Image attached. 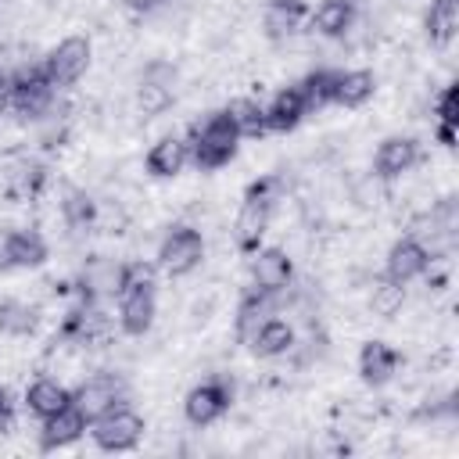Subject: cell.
Returning <instances> with one entry per match:
<instances>
[{"label": "cell", "instance_id": "obj_22", "mask_svg": "<svg viewBox=\"0 0 459 459\" xmlns=\"http://www.w3.org/2000/svg\"><path fill=\"white\" fill-rule=\"evenodd\" d=\"M226 115L233 118L240 140H247V136H265V108H262L258 100H251V97H233V100L226 104Z\"/></svg>", "mask_w": 459, "mask_h": 459}, {"label": "cell", "instance_id": "obj_8", "mask_svg": "<svg viewBox=\"0 0 459 459\" xmlns=\"http://www.w3.org/2000/svg\"><path fill=\"white\" fill-rule=\"evenodd\" d=\"M72 405L93 423V420H100L104 412H111V409H118V405H129V387H126V380L115 377V373H97V377L82 380V384L72 391Z\"/></svg>", "mask_w": 459, "mask_h": 459}, {"label": "cell", "instance_id": "obj_32", "mask_svg": "<svg viewBox=\"0 0 459 459\" xmlns=\"http://www.w3.org/2000/svg\"><path fill=\"white\" fill-rule=\"evenodd\" d=\"M14 423V398L7 387H0V434H7Z\"/></svg>", "mask_w": 459, "mask_h": 459}, {"label": "cell", "instance_id": "obj_9", "mask_svg": "<svg viewBox=\"0 0 459 459\" xmlns=\"http://www.w3.org/2000/svg\"><path fill=\"white\" fill-rule=\"evenodd\" d=\"M90 57H93V47L86 36H68L61 39L47 57H43V72L47 79L54 82V90H65V86H75L86 68H90Z\"/></svg>", "mask_w": 459, "mask_h": 459}, {"label": "cell", "instance_id": "obj_1", "mask_svg": "<svg viewBox=\"0 0 459 459\" xmlns=\"http://www.w3.org/2000/svg\"><path fill=\"white\" fill-rule=\"evenodd\" d=\"M118 301V326L126 337H143L154 326L158 316V283H154V269L129 262L122 265V280L115 290Z\"/></svg>", "mask_w": 459, "mask_h": 459}, {"label": "cell", "instance_id": "obj_24", "mask_svg": "<svg viewBox=\"0 0 459 459\" xmlns=\"http://www.w3.org/2000/svg\"><path fill=\"white\" fill-rule=\"evenodd\" d=\"M434 115H437V143L455 147V126H459V86L448 82L437 100H434Z\"/></svg>", "mask_w": 459, "mask_h": 459}, {"label": "cell", "instance_id": "obj_6", "mask_svg": "<svg viewBox=\"0 0 459 459\" xmlns=\"http://www.w3.org/2000/svg\"><path fill=\"white\" fill-rule=\"evenodd\" d=\"M54 100V82L39 65H25L7 79V108H14L25 118H39Z\"/></svg>", "mask_w": 459, "mask_h": 459}, {"label": "cell", "instance_id": "obj_20", "mask_svg": "<svg viewBox=\"0 0 459 459\" xmlns=\"http://www.w3.org/2000/svg\"><path fill=\"white\" fill-rule=\"evenodd\" d=\"M308 18V7L301 0H269L265 7V36L269 39H287L294 32H301Z\"/></svg>", "mask_w": 459, "mask_h": 459}, {"label": "cell", "instance_id": "obj_19", "mask_svg": "<svg viewBox=\"0 0 459 459\" xmlns=\"http://www.w3.org/2000/svg\"><path fill=\"white\" fill-rule=\"evenodd\" d=\"M377 93V75L369 68H348L333 75V104L337 108H362Z\"/></svg>", "mask_w": 459, "mask_h": 459}, {"label": "cell", "instance_id": "obj_15", "mask_svg": "<svg viewBox=\"0 0 459 459\" xmlns=\"http://www.w3.org/2000/svg\"><path fill=\"white\" fill-rule=\"evenodd\" d=\"M86 430H90V420H86L75 405H65L61 412H54V416L43 420V427H39V448H43V452L68 448V445H75Z\"/></svg>", "mask_w": 459, "mask_h": 459}, {"label": "cell", "instance_id": "obj_3", "mask_svg": "<svg viewBox=\"0 0 459 459\" xmlns=\"http://www.w3.org/2000/svg\"><path fill=\"white\" fill-rule=\"evenodd\" d=\"M190 161L201 169V172H215L222 165H230L240 151V133L233 126V118L222 111H212L194 133H190Z\"/></svg>", "mask_w": 459, "mask_h": 459}, {"label": "cell", "instance_id": "obj_33", "mask_svg": "<svg viewBox=\"0 0 459 459\" xmlns=\"http://www.w3.org/2000/svg\"><path fill=\"white\" fill-rule=\"evenodd\" d=\"M133 7H140V11H147V7H158V4H165V0H129Z\"/></svg>", "mask_w": 459, "mask_h": 459}, {"label": "cell", "instance_id": "obj_23", "mask_svg": "<svg viewBox=\"0 0 459 459\" xmlns=\"http://www.w3.org/2000/svg\"><path fill=\"white\" fill-rule=\"evenodd\" d=\"M459 29V0H430V11H427V36L430 43L445 47Z\"/></svg>", "mask_w": 459, "mask_h": 459}, {"label": "cell", "instance_id": "obj_4", "mask_svg": "<svg viewBox=\"0 0 459 459\" xmlns=\"http://www.w3.org/2000/svg\"><path fill=\"white\" fill-rule=\"evenodd\" d=\"M143 430H147L143 416L129 405H118L90 423V437L100 452H133L143 441Z\"/></svg>", "mask_w": 459, "mask_h": 459}, {"label": "cell", "instance_id": "obj_21", "mask_svg": "<svg viewBox=\"0 0 459 459\" xmlns=\"http://www.w3.org/2000/svg\"><path fill=\"white\" fill-rule=\"evenodd\" d=\"M308 22H312V29H316L319 36L337 39V36H344V32L351 29V22H355V4H351V0H319V7L308 14Z\"/></svg>", "mask_w": 459, "mask_h": 459}, {"label": "cell", "instance_id": "obj_29", "mask_svg": "<svg viewBox=\"0 0 459 459\" xmlns=\"http://www.w3.org/2000/svg\"><path fill=\"white\" fill-rule=\"evenodd\" d=\"M402 301H405V283H394V280H387V276H380V280L373 283V290H369V308H373L380 319H391V316L402 308Z\"/></svg>", "mask_w": 459, "mask_h": 459}, {"label": "cell", "instance_id": "obj_25", "mask_svg": "<svg viewBox=\"0 0 459 459\" xmlns=\"http://www.w3.org/2000/svg\"><path fill=\"white\" fill-rule=\"evenodd\" d=\"M36 323H39L36 305H25V301H18V298L0 301V333L25 337V333H32V330H36Z\"/></svg>", "mask_w": 459, "mask_h": 459}, {"label": "cell", "instance_id": "obj_30", "mask_svg": "<svg viewBox=\"0 0 459 459\" xmlns=\"http://www.w3.org/2000/svg\"><path fill=\"white\" fill-rule=\"evenodd\" d=\"M61 212H65L68 226H75V230H86V226L93 222V215H97V208H93V197H90L86 190H68V197H65Z\"/></svg>", "mask_w": 459, "mask_h": 459}, {"label": "cell", "instance_id": "obj_10", "mask_svg": "<svg viewBox=\"0 0 459 459\" xmlns=\"http://www.w3.org/2000/svg\"><path fill=\"white\" fill-rule=\"evenodd\" d=\"M430 269V247L409 233V237H398L391 247H387V262H384V276L394 280V283H412L420 280L423 273Z\"/></svg>", "mask_w": 459, "mask_h": 459}, {"label": "cell", "instance_id": "obj_28", "mask_svg": "<svg viewBox=\"0 0 459 459\" xmlns=\"http://www.w3.org/2000/svg\"><path fill=\"white\" fill-rule=\"evenodd\" d=\"M172 100H176L172 82H158L154 75L140 79V90H136V108H140L147 118H154V115H161V111H169V108H172Z\"/></svg>", "mask_w": 459, "mask_h": 459}, {"label": "cell", "instance_id": "obj_16", "mask_svg": "<svg viewBox=\"0 0 459 459\" xmlns=\"http://www.w3.org/2000/svg\"><path fill=\"white\" fill-rule=\"evenodd\" d=\"M186 161H190V143H186L183 136H161L158 143H151V151H147V158H143V165H147V172H151L154 179H172V176H179V172L186 169Z\"/></svg>", "mask_w": 459, "mask_h": 459}, {"label": "cell", "instance_id": "obj_12", "mask_svg": "<svg viewBox=\"0 0 459 459\" xmlns=\"http://www.w3.org/2000/svg\"><path fill=\"white\" fill-rule=\"evenodd\" d=\"M420 161V140L412 136H387L380 140L373 154V176L377 179H398Z\"/></svg>", "mask_w": 459, "mask_h": 459}, {"label": "cell", "instance_id": "obj_13", "mask_svg": "<svg viewBox=\"0 0 459 459\" xmlns=\"http://www.w3.org/2000/svg\"><path fill=\"white\" fill-rule=\"evenodd\" d=\"M398 366H402V355H398V348H391L387 341H366V344L359 348V377H362L366 387H384V384H391L394 373H398Z\"/></svg>", "mask_w": 459, "mask_h": 459}, {"label": "cell", "instance_id": "obj_14", "mask_svg": "<svg viewBox=\"0 0 459 459\" xmlns=\"http://www.w3.org/2000/svg\"><path fill=\"white\" fill-rule=\"evenodd\" d=\"M308 115V104H305V93L301 86H283L273 93V100L265 104V133H290L301 126V118Z\"/></svg>", "mask_w": 459, "mask_h": 459}, {"label": "cell", "instance_id": "obj_34", "mask_svg": "<svg viewBox=\"0 0 459 459\" xmlns=\"http://www.w3.org/2000/svg\"><path fill=\"white\" fill-rule=\"evenodd\" d=\"M7 79H11V75H7V72H4V68H0V100H4V97H7Z\"/></svg>", "mask_w": 459, "mask_h": 459}, {"label": "cell", "instance_id": "obj_31", "mask_svg": "<svg viewBox=\"0 0 459 459\" xmlns=\"http://www.w3.org/2000/svg\"><path fill=\"white\" fill-rule=\"evenodd\" d=\"M14 269V230L0 226V273Z\"/></svg>", "mask_w": 459, "mask_h": 459}, {"label": "cell", "instance_id": "obj_17", "mask_svg": "<svg viewBox=\"0 0 459 459\" xmlns=\"http://www.w3.org/2000/svg\"><path fill=\"white\" fill-rule=\"evenodd\" d=\"M290 344H294V326L287 319H262L247 333V348L255 359H276V355L290 351Z\"/></svg>", "mask_w": 459, "mask_h": 459}, {"label": "cell", "instance_id": "obj_5", "mask_svg": "<svg viewBox=\"0 0 459 459\" xmlns=\"http://www.w3.org/2000/svg\"><path fill=\"white\" fill-rule=\"evenodd\" d=\"M201 258H204V237L197 226L179 222L158 244V269L165 276H186L201 265Z\"/></svg>", "mask_w": 459, "mask_h": 459}, {"label": "cell", "instance_id": "obj_26", "mask_svg": "<svg viewBox=\"0 0 459 459\" xmlns=\"http://www.w3.org/2000/svg\"><path fill=\"white\" fill-rule=\"evenodd\" d=\"M50 258V247L39 230H14V269H39Z\"/></svg>", "mask_w": 459, "mask_h": 459}, {"label": "cell", "instance_id": "obj_27", "mask_svg": "<svg viewBox=\"0 0 459 459\" xmlns=\"http://www.w3.org/2000/svg\"><path fill=\"white\" fill-rule=\"evenodd\" d=\"M333 68H316V72H308L298 86H301V93H305V104H308V115L312 111H323V108H330L333 104Z\"/></svg>", "mask_w": 459, "mask_h": 459}, {"label": "cell", "instance_id": "obj_18", "mask_svg": "<svg viewBox=\"0 0 459 459\" xmlns=\"http://www.w3.org/2000/svg\"><path fill=\"white\" fill-rule=\"evenodd\" d=\"M65 405H72V391L65 387V384H57L54 377H39V380H32L29 387H25V409L43 423L47 416H54V412H61Z\"/></svg>", "mask_w": 459, "mask_h": 459}, {"label": "cell", "instance_id": "obj_7", "mask_svg": "<svg viewBox=\"0 0 459 459\" xmlns=\"http://www.w3.org/2000/svg\"><path fill=\"white\" fill-rule=\"evenodd\" d=\"M230 405H233V384L226 377H208L186 391L183 416L190 427H212L230 412Z\"/></svg>", "mask_w": 459, "mask_h": 459}, {"label": "cell", "instance_id": "obj_2", "mask_svg": "<svg viewBox=\"0 0 459 459\" xmlns=\"http://www.w3.org/2000/svg\"><path fill=\"white\" fill-rule=\"evenodd\" d=\"M280 194H283V176H276V172L247 183L240 212H237V247H240V255L251 258L262 247V237L269 230V219H273V208H276Z\"/></svg>", "mask_w": 459, "mask_h": 459}, {"label": "cell", "instance_id": "obj_11", "mask_svg": "<svg viewBox=\"0 0 459 459\" xmlns=\"http://www.w3.org/2000/svg\"><path fill=\"white\" fill-rule=\"evenodd\" d=\"M294 276V262L283 247H258L251 255V287L262 294H280Z\"/></svg>", "mask_w": 459, "mask_h": 459}]
</instances>
